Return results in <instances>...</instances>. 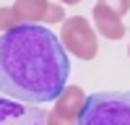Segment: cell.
Instances as JSON below:
<instances>
[{
    "mask_svg": "<svg viewBox=\"0 0 130 125\" xmlns=\"http://www.w3.org/2000/svg\"><path fill=\"white\" fill-rule=\"evenodd\" d=\"M50 0H16L13 13L18 18V24H39L47 18Z\"/></svg>",
    "mask_w": 130,
    "mask_h": 125,
    "instance_id": "7",
    "label": "cell"
},
{
    "mask_svg": "<svg viewBox=\"0 0 130 125\" xmlns=\"http://www.w3.org/2000/svg\"><path fill=\"white\" fill-rule=\"evenodd\" d=\"M62 47L70 55L81 57V60H94L99 52V42H96V31L83 16H70L62 21V31H60Z\"/></svg>",
    "mask_w": 130,
    "mask_h": 125,
    "instance_id": "3",
    "label": "cell"
},
{
    "mask_svg": "<svg viewBox=\"0 0 130 125\" xmlns=\"http://www.w3.org/2000/svg\"><path fill=\"white\" fill-rule=\"evenodd\" d=\"M94 24H96V31L107 39H122L125 37V24L120 21V16L102 3L94 5Z\"/></svg>",
    "mask_w": 130,
    "mask_h": 125,
    "instance_id": "6",
    "label": "cell"
},
{
    "mask_svg": "<svg viewBox=\"0 0 130 125\" xmlns=\"http://www.w3.org/2000/svg\"><path fill=\"white\" fill-rule=\"evenodd\" d=\"M127 55H130V47H127Z\"/></svg>",
    "mask_w": 130,
    "mask_h": 125,
    "instance_id": "12",
    "label": "cell"
},
{
    "mask_svg": "<svg viewBox=\"0 0 130 125\" xmlns=\"http://www.w3.org/2000/svg\"><path fill=\"white\" fill-rule=\"evenodd\" d=\"M83 102H86L83 89L68 86L52 102V110L47 112V125H78V115L83 110Z\"/></svg>",
    "mask_w": 130,
    "mask_h": 125,
    "instance_id": "4",
    "label": "cell"
},
{
    "mask_svg": "<svg viewBox=\"0 0 130 125\" xmlns=\"http://www.w3.org/2000/svg\"><path fill=\"white\" fill-rule=\"evenodd\" d=\"M78 125H130V91L89 94L78 115Z\"/></svg>",
    "mask_w": 130,
    "mask_h": 125,
    "instance_id": "2",
    "label": "cell"
},
{
    "mask_svg": "<svg viewBox=\"0 0 130 125\" xmlns=\"http://www.w3.org/2000/svg\"><path fill=\"white\" fill-rule=\"evenodd\" d=\"M0 125H47V112L37 104L0 97Z\"/></svg>",
    "mask_w": 130,
    "mask_h": 125,
    "instance_id": "5",
    "label": "cell"
},
{
    "mask_svg": "<svg viewBox=\"0 0 130 125\" xmlns=\"http://www.w3.org/2000/svg\"><path fill=\"white\" fill-rule=\"evenodd\" d=\"M70 63L60 37L44 24H18L0 34V94L52 104L68 89Z\"/></svg>",
    "mask_w": 130,
    "mask_h": 125,
    "instance_id": "1",
    "label": "cell"
},
{
    "mask_svg": "<svg viewBox=\"0 0 130 125\" xmlns=\"http://www.w3.org/2000/svg\"><path fill=\"white\" fill-rule=\"evenodd\" d=\"M13 26H18V18L13 13V8H0V34H5Z\"/></svg>",
    "mask_w": 130,
    "mask_h": 125,
    "instance_id": "8",
    "label": "cell"
},
{
    "mask_svg": "<svg viewBox=\"0 0 130 125\" xmlns=\"http://www.w3.org/2000/svg\"><path fill=\"white\" fill-rule=\"evenodd\" d=\"M60 3H68V5H75V3H81V0H60Z\"/></svg>",
    "mask_w": 130,
    "mask_h": 125,
    "instance_id": "11",
    "label": "cell"
},
{
    "mask_svg": "<svg viewBox=\"0 0 130 125\" xmlns=\"http://www.w3.org/2000/svg\"><path fill=\"white\" fill-rule=\"evenodd\" d=\"M47 24H55V21H65V10L60 3H50V10H47Z\"/></svg>",
    "mask_w": 130,
    "mask_h": 125,
    "instance_id": "10",
    "label": "cell"
},
{
    "mask_svg": "<svg viewBox=\"0 0 130 125\" xmlns=\"http://www.w3.org/2000/svg\"><path fill=\"white\" fill-rule=\"evenodd\" d=\"M99 3H102V5H107L109 10H115L120 18L130 10V0H99Z\"/></svg>",
    "mask_w": 130,
    "mask_h": 125,
    "instance_id": "9",
    "label": "cell"
}]
</instances>
